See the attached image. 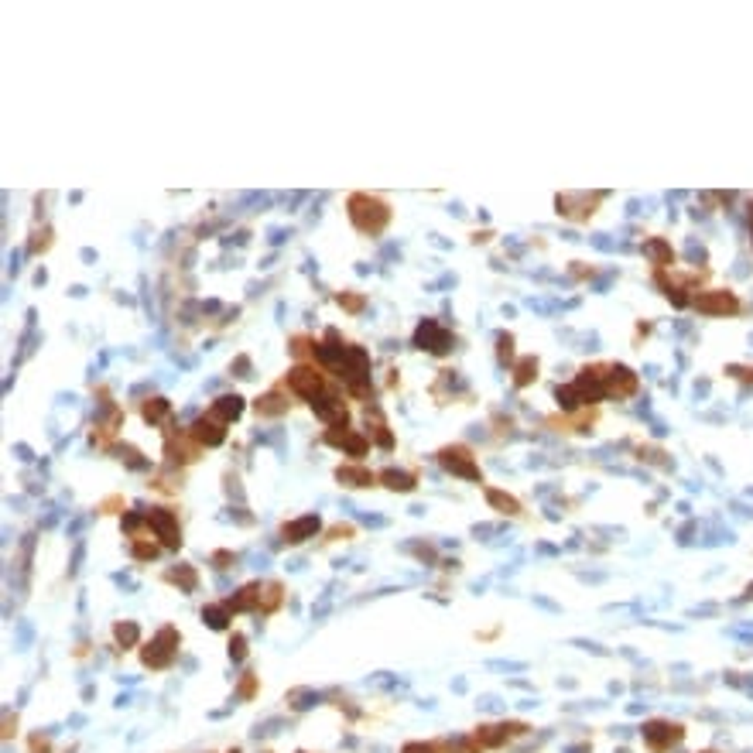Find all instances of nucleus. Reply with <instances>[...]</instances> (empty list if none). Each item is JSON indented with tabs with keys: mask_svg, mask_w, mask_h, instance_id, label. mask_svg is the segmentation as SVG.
<instances>
[{
	"mask_svg": "<svg viewBox=\"0 0 753 753\" xmlns=\"http://www.w3.org/2000/svg\"><path fill=\"white\" fill-rule=\"evenodd\" d=\"M31 750H35V753H45V750H48V743H45L41 736H35V740H31Z\"/></svg>",
	"mask_w": 753,
	"mask_h": 753,
	"instance_id": "obj_39",
	"label": "nucleus"
},
{
	"mask_svg": "<svg viewBox=\"0 0 753 753\" xmlns=\"http://www.w3.org/2000/svg\"><path fill=\"white\" fill-rule=\"evenodd\" d=\"M596 199H603V195H593V199H586V195H576V192H565L555 199V206H559L561 216H568V219H586V216H593V206H596Z\"/></svg>",
	"mask_w": 753,
	"mask_h": 753,
	"instance_id": "obj_11",
	"label": "nucleus"
},
{
	"mask_svg": "<svg viewBox=\"0 0 753 753\" xmlns=\"http://www.w3.org/2000/svg\"><path fill=\"white\" fill-rule=\"evenodd\" d=\"M486 500H490V507H497L500 514H510V517L521 514V503L514 500L510 493H503V490H493V486H490V490H486Z\"/></svg>",
	"mask_w": 753,
	"mask_h": 753,
	"instance_id": "obj_21",
	"label": "nucleus"
},
{
	"mask_svg": "<svg viewBox=\"0 0 753 753\" xmlns=\"http://www.w3.org/2000/svg\"><path fill=\"white\" fill-rule=\"evenodd\" d=\"M555 397H559L561 411H576L579 405H586V401H582V394H579V387H576V384L559 387V390H555Z\"/></svg>",
	"mask_w": 753,
	"mask_h": 753,
	"instance_id": "obj_25",
	"label": "nucleus"
},
{
	"mask_svg": "<svg viewBox=\"0 0 753 753\" xmlns=\"http://www.w3.org/2000/svg\"><path fill=\"white\" fill-rule=\"evenodd\" d=\"M288 411V401L277 394V390H270V394H264V397H257V414H270V418H277V414H285Z\"/></svg>",
	"mask_w": 753,
	"mask_h": 753,
	"instance_id": "obj_22",
	"label": "nucleus"
},
{
	"mask_svg": "<svg viewBox=\"0 0 753 753\" xmlns=\"http://www.w3.org/2000/svg\"><path fill=\"white\" fill-rule=\"evenodd\" d=\"M114 637H116V644H123V647H131V644H137V637H141V627L137 623H116L114 627Z\"/></svg>",
	"mask_w": 753,
	"mask_h": 753,
	"instance_id": "obj_28",
	"label": "nucleus"
},
{
	"mask_svg": "<svg viewBox=\"0 0 753 753\" xmlns=\"http://www.w3.org/2000/svg\"><path fill=\"white\" fill-rule=\"evenodd\" d=\"M148 524L155 527V534L161 538L165 548H178V544H182L178 521H175V514L168 510V507H151V510H148Z\"/></svg>",
	"mask_w": 753,
	"mask_h": 753,
	"instance_id": "obj_6",
	"label": "nucleus"
},
{
	"mask_svg": "<svg viewBox=\"0 0 753 753\" xmlns=\"http://www.w3.org/2000/svg\"><path fill=\"white\" fill-rule=\"evenodd\" d=\"M120 459H127V463L134 466V469H144V459H141V452H137V449H131V445H127V449H120Z\"/></svg>",
	"mask_w": 753,
	"mask_h": 753,
	"instance_id": "obj_34",
	"label": "nucleus"
},
{
	"mask_svg": "<svg viewBox=\"0 0 753 753\" xmlns=\"http://www.w3.org/2000/svg\"><path fill=\"white\" fill-rule=\"evenodd\" d=\"M435 750H439L435 743H407L401 753H435Z\"/></svg>",
	"mask_w": 753,
	"mask_h": 753,
	"instance_id": "obj_36",
	"label": "nucleus"
},
{
	"mask_svg": "<svg viewBox=\"0 0 753 753\" xmlns=\"http://www.w3.org/2000/svg\"><path fill=\"white\" fill-rule=\"evenodd\" d=\"M367 414H373V439H377V445H380V449H390V445H394V439H390V432H387L384 418H380V411H377V407L370 411V407H367Z\"/></svg>",
	"mask_w": 753,
	"mask_h": 753,
	"instance_id": "obj_29",
	"label": "nucleus"
},
{
	"mask_svg": "<svg viewBox=\"0 0 753 753\" xmlns=\"http://www.w3.org/2000/svg\"><path fill=\"white\" fill-rule=\"evenodd\" d=\"M233 753H236V750H233Z\"/></svg>",
	"mask_w": 753,
	"mask_h": 753,
	"instance_id": "obj_41",
	"label": "nucleus"
},
{
	"mask_svg": "<svg viewBox=\"0 0 753 753\" xmlns=\"http://www.w3.org/2000/svg\"><path fill=\"white\" fill-rule=\"evenodd\" d=\"M534 377H538V360H534V356H524L521 363H517V370H514V384L527 387Z\"/></svg>",
	"mask_w": 753,
	"mask_h": 753,
	"instance_id": "obj_24",
	"label": "nucleus"
},
{
	"mask_svg": "<svg viewBox=\"0 0 753 753\" xmlns=\"http://www.w3.org/2000/svg\"><path fill=\"white\" fill-rule=\"evenodd\" d=\"M253 685H257V678L247 675V678H243V685H240V696H253Z\"/></svg>",
	"mask_w": 753,
	"mask_h": 753,
	"instance_id": "obj_38",
	"label": "nucleus"
},
{
	"mask_svg": "<svg viewBox=\"0 0 753 753\" xmlns=\"http://www.w3.org/2000/svg\"><path fill=\"white\" fill-rule=\"evenodd\" d=\"M319 527H322V521H319L315 514H309V517H298V521L285 524L281 538L288 541V544H298V541H305V538H315V534H319Z\"/></svg>",
	"mask_w": 753,
	"mask_h": 753,
	"instance_id": "obj_14",
	"label": "nucleus"
},
{
	"mask_svg": "<svg viewBox=\"0 0 753 753\" xmlns=\"http://www.w3.org/2000/svg\"><path fill=\"white\" fill-rule=\"evenodd\" d=\"M685 736V730L678 726V722H664V719H654V722H647L644 726V743L651 747L654 753H664L671 750L678 740Z\"/></svg>",
	"mask_w": 753,
	"mask_h": 753,
	"instance_id": "obj_5",
	"label": "nucleus"
},
{
	"mask_svg": "<svg viewBox=\"0 0 753 753\" xmlns=\"http://www.w3.org/2000/svg\"><path fill=\"white\" fill-rule=\"evenodd\" d=\"M705 753H713V750H705Z\"/></svg>",
	"mask_w": 753,
	"mask_h": 753,
	"instance_id": "obj_40",
	"label": "nucleus"
},
{
	"mask_svg": "<svg viewBox=\"0 0 753 753\" xmlns=\"http://www.w3.org/2000/svg\"><path fill=\"white\" fill-rule=\"evenodd\" d=\"M141 414H144V422L158 425V422H165V418L172 414V401H165V397H151V401H144V405H141Z\"/></svg>",
	"mask_w": 753,
	"mask_h": 753,
	"instance_id": "obj_19",
	"label": "nucleus"
},
{
	"mask_svg": "<svg viewBox=\"0 0 753 753\" xmlns=\"http://www.w3.org/2000/svg\"><path fill=\"white\" fill-rule=\"evenodd\" d=\"M192 439H195V445H219L226 439V428H223L219 418L206 414V418H199L192 425Z\"/></svg>",
	"mask_w": 753,
	"mask_h": 753,
	"instance_id": "obj_13",
	"label": "nucleus"
},
{
	"mask_svg": "<svg viewBox=\"0 0 753 753\" xmlns=\"http://www.w3.org/2000/svg\"><path fill=\"white\" fill-rule=\"evenodd\" d=\"M644 253L654 260L657 268H671V264H675V251H671V243H668V240H661V236L647 240V243H644Z\"/></svg>",
	"mask_w": 753,
	"mask_h": 753,
	"instance_id": "obj_17",
	"label": "nucleus"
},
{
	"mask_svg": "<svg viewBox=\"0 0 753 753\" xmlns=\"http://www.w3.org/2000/svg\"><path fill=\"white\" fill-rule=\"evenodd\" d=\"M527 726L524 722H503V726H480L476 730V740H480V747H503L510 736H517V733H524Z\"/></svg>",
	"mask_w": 753,
	"mask_h": 753,
	"instance_id": "obj_12",
	"label": "nucleus"
},
{
	"mask_svg": "<svg viewBox=\"0 0 753 753\" xmlns=\"http://www.w3.org/2000/svg\"><path fill=\"white\" fill-rule=\"evenodd\" d=\"M439 463H442V469H449L452 476H463V480H473V483L483 480L476 459L469 456V449H463V445H449V449H442V452H439Z\"/></svg>",
	"mask_w": 753,
	"mask_h": 753,
	"instance_id": "obj_3",
	"label": "nucleus"
},
{
	"mask_svg": "<svg viewBox=\"0 0 753 753\" xmlns=\"http://www.w3.org/2000/svg\"><path fill=\"white\" fill-rule=\"evenodd\" d=\"M230 657L233 661H243V657H247V640L240 637V634L230 640Z\"/></svg>",
	"mask_w": 753,
	"mask_h": 753,
	"instance_id": "obj_32",
	"label": "nucleus"
},
{
	"mask_svg": "<svg viewBox=\"0 0 753 753\" xmlns=\"http://www.w3.org/2000/svg\"><path fill=\"white\" fill-rule=\"evenodd\" d=\"M175 647H178V630H175V627H161L158 637L141 651V661H144L148 668H168L175 661Z\"/></svg>",
	"mask_w": 753,
	"mask_h": 753,
	"instance_id": "obj_2",
	"label": "nucleus"
},
{
	"mask_svg": "<svg viewBox=\"0 0 753 753\" xmlns=\"http://www.w3.org/2000/svg\"><path fill=\"white\" fill-rule=\"evenodd\" d=\"M637 390V373L627 367H610L606 373V397H630Z\"/></svg>",
	"mask_w": 753,
	"mask_h": 753,
	"instance_id": "obj_10",
	"label": "nucleus"
},
{
	"mask_svg": "<svg viewBox=\"0 0 753 753\" xmlns=\"http://www.w3.org/2000/svg\"><path fill=\"white\" fill-rule=\"evenodd\" d=\"M165 579L175 582V586H182L185 593H195V586H199V576H195L192 565H178V568H168V572H165Z\"/></svg>",
	"mask_w": 753,
	"mask_h": 753,
	"instance_id": "obj_20",
	"label": "nucleus"
},
{
	"mask_svg": "<svg viewBox=\"0 0 753 753\" xmlns=\"http://www.w3.org/2000/svg\"><path fill=\"white\" fill-rule=\"evenodd\" d=\"M380 480H384V486L401 490V493L414 490V476H411V473H401V469H384V473H380Z\"/></svg>",
	"mask_w": 753,
	"mask_h": 753,
	"instance_id": "obj_23",
	"label": "nucleus"
},
{
	"mask_svg": "<svg viewBox=\"0 0 753 753\" xmlns=\"http://www.w3.org/2000/svg\"><path fill=\"white\" fill-rule=\"evenodd\" d=\"M277 606H281V586L270 582V586H264V593H260V613H274Z\"/></svg>",
	"mask_w": 753,
	"mask_h": 753,
	"instance_id": "obj_27",
	"label": "nucleus"
},
{
	"mask_svg": "<svg viewBox=\"0 0 753 753\" xmlns=\"http://www.w3.org/2000/svg\"><path fill=\"white\" fill-rule=\"evenodd\" d=\"M497 353H500V360H514V336L500 332L497 336Z\"/></svg>",
	"mask_w": 753,
	"mask_h": 753,
	"instance_id": "obj_30",
	"label": "nucleus"
},
{
	"mask_svg": "<svg viewBox=\"0 0 753 753\" xmlns=\"http://www.w3.org/2000/svg\"><path fill=\"white\" fill-rule=\"evenodd\" d=\"M202 620H206L213 630H226V623H230V610H226V606H206V610H202Z\"/></svg>",
	"mask_w": 753,
	"mask_h": 753,
	"instance_id": "obj_26",
	"label": "nucleus"
},
{
	"mask_svg": "<svg viewBox=\"0 0 753 753\" xmlns=\"http://www.w3.org/2000/svg\"><path fill=\"white\" fill-rule=\"evenodd\" d=\"M449 343H452V336L445 332L435 319H425L422 326H418V332H414V346L418 349H432V353H445L449 349Z\"/></svg>",
	"mask_w": 753,
	"mask_h": 753,
	"instance_id": "obj_9",
	"label": "nucleus"
},
{
	"mask_svg": "<svg viewBox=\"0 0 753 753\" xmlns=\"http://www.w3.org/2000/svg\"><path fill=\"white\" fill-rule=\"evenodd\" d=\"M213 418H219L223 425L226 422H233V418H240L243 414V397L240 394H223V397H216L213 401V411H209Z\"/></svg>",
	"mask_w": 753,
	"mask_h": 753,
	"instance_id": "obj_16",
	"label": "nucleus"
},
{
	"mask_svg": "<svg viewBox=\"0 0 753 753\" xmlns=\"http://www.w3.org/2000/svg\"><path fill=\"white\" fill-rule=\"evenodd\" d=\"M349 219H353V226L360 233H380L390 223V209H387L384 199L356 192L349 195Z\"/></svg>",
	"mask_w": 753,
	"mask_h": 753,
	"instance_id": "obj_1",
	"label": "nucleus"
},
{
	"mask_svg": "<svg viewBox=\"0 0 753 753\" xmlns=\"http://www.w3.org/2000/svg\"><path fill=\"white\" fill-rule=\"evenodd\" d=\"M336 480L346 486H370L373 483V473L370 469H360V466H339L336 469Z\"/></svg>",
	"mask_w": 753,
	"mask_h": 753,
	"instance_id": "obj_18",
	"label": "nucleus"
},
{
	"mask_svg": "<svg viewBox=\"0 0 753 753\" xmlns=\"http://www.w3.org/2000/svg\"><path fill=\"white\" fill-rule=\"evenodd\" d=\"M312 411L322 418V422H329L332 428H346L349 425V411L346 405L339 401V397H332V394H319L315 401H312Z\"/></svg>",
	"mask_w": 753,
	"mask_h": 753,
	"instance_id": "obj_8",
	"label": "nucleus"
},
{
	"mask_svg": "<svg viewBox=\"0 0 753 753\" xmlns=\"http://www.w3.org/2000/svg\"><path fill=\"white\" fill-rule=\"evenodd\" d=\"M230 370H236V377H251V360L247 356H236Z\"/></svg>",
	"mask_w": 753,
	"mask_h": 753,
	"instance_id": "obj_35",
	"label": "nucleus"
},
{
	"mask_svg": "<svg viewBox=\"0 0 753 753\" xmlns=\"http://www.w3.org/2000/svg\"><path fill=\"white\" fill-rule=\"evenodd\" d=\"M692 305L702 315H736V312L743 309L733 291H702V295L692 298Z\"/></svg>",
	"mask_w": 753,
	"mask_h": 753,
	"instance_id": "obj_4",
	"label": "nucleus"
},
{
	"mask_svg": "<svg viewBox=\"0 0 753 753\" xmlns=\"http://www.w3.org/2000/svg\"><path fill=\"white\" fill-rule=\"evenodd\" d=\"M155 555H158L155 544H144V541H137V544H134V559L137 561H148V559H155Z\"/></svg>",
	"mask_w": 753,
	"mask_h": 753,
	"instance_id": "obj_33",
	"label": "nucleus"
},
{
	"mask_svg": "<svg viewBox=\"0 0 753 753\" xmlns=\"http://www.w3.org/2000/svg\"><path fill=\"white\" fill-rule=\"evenodd\" d=\"M260 593H264V586L260 582H251V586H243L240 593L233 599H226V610L230 613H243V610H260Z\"/></svg>",
	"mask_w": 753,
	"mask_h": 753,
	"instance_id": "obj_15",
	"label": "nucleus"
},
{
	"mask_svg": "<svg viewBox=\"0 0 753 753\" xmlns=\"http://www.w3.org/2000/svg\"><path fill=\"white\" fill-rule=\"evenodd\" d=\"M213 561H216V568H226V565L233 561V555H230V551H216Z\"/></svg>",
	"mask_w": 753,
	"mask_h": 753,
	"instance_id": "obj_37",
	"label": "nucleus"
},
{
	"mask_svg": "<svg viewBox=\"0 0 753 753\" xmlns=\"http://www.w3.org/2000/svg\"><path fill=\"white\" fill-rule=\"evenodd\" d=\"M288 387L295 390V394H302V397H319L322 394V373L319 370L305 367V363H298V367L288 370Z\"/></svg>",
	"mask_w": 753,
	"mask_h": 753,
	"instance_id": "obj_7",
	"label": "nucleus"
},
{
	"mask_svg": "<svg viewBox=\"0 0 753 753\" xmlns=\"http://www.w3.org/2000/svg\"><path fill=\"white\" fill-rule=\"evenodd\" d=\"M336 302H339L346 312H363V298H360V295H346V291H343Z\"/></svg>",
	"mask_w": 753,
	"mask_h": 753,
	"instance_id": "obj_31",
	"label": "nucleus"
}]
</instances>
